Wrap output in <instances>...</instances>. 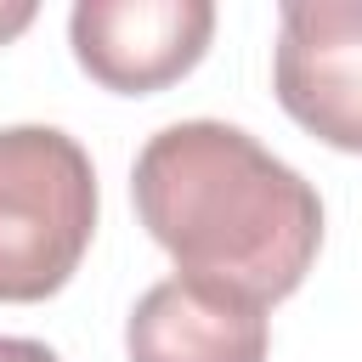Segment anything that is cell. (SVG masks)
<instances>
[{
    "mask_svg": "<svg viewBox=\"0 0 362 362\" xmlns=\"http://www.w3.org/2000/svg\"><path fill=\"white\" fill-rule=\"evenodd\" d=\"M130 198L175 272L226 283L260 305L288 300L322 249L317 187L226 119L153 130L136 153Z\"/></svg>",
    "mask_w": 362,
    "mask_h": 362,
    "instance_id": "1",
    "label": "cell"
},
{
    "mask_svg": "<svg viewBox=\"0 0 362 362\" xmlns=\"http://www.w3.org/2000/svg\"><path fill=\"white\" fill-rule=\"evenodd\" d=\"M96 232L90 153L57 124L0 130V300H51Z\"/></svg>",
    "mask_w": 362,
    "mask_h": 362,
    "instance_id": "2",
    "label": "cell"
},
{
    "mask_svg": "<svg viewBox=\"0 0 362 362\" xmlns=\"http://www.w3.org/2000/svg\"><path fill=\"white\" fill-rule=\"evenodd\" d=\"M272 90L300 130L362 153V0H283Z\"/></svg>",
    "mask_w": 362,
    "mask_h": 362,
    "instance_id": "3",
    "label": "cell"
},
{
    "mask_svg": "<svg viewBox=\"0 0 362 362\" xmlns=\"http://www.w3.org/2000/svg\"><path fill=\"white\" fill-rule=\"evenodd\" d=\"M209 0H79L68 11L74 62L119 96H147L192 74L209 51Z\"/></svg>",
    "mask_w": 362,
    "mask_h": 362,
    "instance_id": "4",
    "label": "cell"
},
{
    "mask_svg": "<svg viewBox=\"0 0 362 362\" xmlns=\"http://www.w3.org/2000/svg\"><path fill=\"white\" fill-rule=\"evenodd\" d=\"M266 345L272 322L260 300L187 272L153 283L124 322L130 362H266Z\"/></svg>",
    "mask_w": 362,
    "mask_h": 362,
    "instance_id": "5",
    "label": "cell"
},
{
    "mask_svg": "<svg viewBox=\"0 0 362 362\" xmlns=\"http://www.w3.org/2000/svg\"><path fill=\"white\" fill-rule=\"evenodd\" d=\"M0 362H62L45 339H17V334H0Z\"/></svg>",
    "mask_w": 362,
    "mask_h": 362,
    "instance_id": "6",
    "label": "cell"
},
{
    "mask_svg": "<svg viewBox=\"0 0 362 362\" xmlns=\"http://www.w3.org/2000/svg\"><path fill=\"white\" fill-rule=\"evenodd\" d=\"M28 23H34V6H28V0H11V6H0V45H6V40H17Z\"/></svg>",
    "mask_w": 362,
    "mask_h": 362,
    "instance_id": "7",
    "label": "cell"
}]
</instances>
